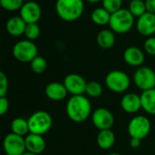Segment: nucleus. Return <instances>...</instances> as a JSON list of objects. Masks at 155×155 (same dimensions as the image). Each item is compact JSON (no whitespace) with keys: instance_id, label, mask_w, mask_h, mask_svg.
I'll return each instance as SVG.
<instances>
[{"instance_id":"23","label":"nucleus","mask_w":155,"mask_h":155,"mask_svg":"<svg viewBox=\"0 0 155 155\" xmlns=\"http://www.w3.org/2000/svg\"><path fill=\"white\" fill-rule=\"evenodd\" d=\"M11 130L13 134L20 136H26L29 132L28 121L24 118H15L11 123Z\"/></svg>"},{"instance_id":"10","label":"nucleus","mask_w":155,"mask_h":155,"mask_svg":"<svg viewBox=\"0 0 155 155\" xmlns=\"http://www.w3.org/2000/svg\"><path fill=\"white\" fill-rule=\"evenodd\" d=\"M64 84L72 95H82L85 94L87 82L78 74H69L64 79Z\"/></svg>"},{"instance_id":"13","label":"nucleus","mask_w":155,"mask_h":155,"mask_svg":"<svg viewBox=\"0 0 155 155\" xmlns=\"http://www.w3.org/2000/svg\"><path fill=\"white\" fill-rule=\"evenodd\" d=\"M135 25L136 30L141 35L145 37L153 36L155 34V14L146 12L137 18Z\"/></svg>"},{"instance_id":"20","label":"nucleus","mask_w":155,"mask_h":155,"mask_svg":"<svg viewBox=\"0 0 155 155\" xmlns=\"http://www.w3.org/2000/svg\"><path fill=\"white\" fill-rule=\"evenodd\" d=\"M96 141L98 146L102 150H109L114 146L115 143V134L111 129L103 130L99 132Z\"/></svg>"},{"instance_id":"11","label":"nucleus","mask_w":155,"mask_h":155,"mask_svg":"<svg viewBox=\"0 0 155 155\" xmlns=\"http://www.w3.org/2000/svg\"><path fill=\"white\" fill-rule=\"evenodd\" d=\"M94 125L100 131L109 130L114 124V117L112 112L106 108H97L92 114Z\"/></svg>"},{"instance_id":"9","label":"nucleus","mask_w":155,"mask_h":155,"mask_svg":"<svg viewBox=\"0 0 155 155\" xmlns=\"http://www.w3.org/2000/svg\"><path fill=\"white\" fill-rule=\"evenodd\" d=\"M3 148L6 155H22L25 151V140L15 134H8L3 141Z\"/></svg>"},{"instance_id":"26","label":"nucleus","mask_w":155,"mask_h":155,"mask_svg":"<svg viewBox=\"0 0 155 155\" xmlns=\"http://www.w3.org/2000/svg\"><path fill=\"white\" fill-rule=\"evenodd\" d=\"M30 66L35 74H43L47 68V62L43 56L37 55L30 63Z\"/></svg>"},{"instance_id":"27","label":"nucleus","mask_w":155,"mask_h":155,"mask_svg":"<svg viewBox=\"0 0 155 155\" xmlns=\"http://www.w3.org/2000/svg\"><path fill=\"white\" fill-rule=\"evenodd\" d=\"M40 33H41V30H40V26L38 25V24L33 23V24H27L24 35L25 36L27 40L34 41L39 37Z\"/></svg>"},{"instance_id":"17","label":"nucleus","mask_w":155,"mask_h":155,"mask_svg":"<svg viewBox=\"0 0 155 155\" xmlns=\"http://www.w3.org/2000/svg\"><path fill=\"white\" fill-rule=\"evenodd\" d=\"M26 25L27 24L20 15H15L7 20L5 29L11 36L18 37L25 34Z\"/></svg>"},{"instance_id":"21","label":"nucleus","mask_w":155,"mask_h":155,"mask_svg":"<svg viewBox=\"0 0 155 155\" xmlns=\"http://www.w3.org/2000/svg\"><path fill=\"white\" fill-rule=\"evenodd\" d=\"M142 109L147 114L155 115V88L143 91L141 94Z\"/></svg>"},{"instance_id":"25","label":"nucleus","mask_w":155,"mask_h":155,"mask_svg":"<svg viewBox=\"0 0 155 155\" xmlns=\"http://www.w3.org/2000/svg\"><path fill=\"white\" fill-rule=\"evenodd\" d=\"M103 86L99 82L96 81H91L87 83L86 85V90H85V94L92 97V98H98L102 95L103 94Z\"/></svg>"},{"instance_id":"15","label":"nucleus","mask_w":155,"mask_h":155,"mask_svg":"<svg viewBox=\"0 0 155 155\" xmlns=\"http://www.w3.org/2000/svg\"><path fill=\"white\" fill-rule=\"evenodd\" d=\"M121 106L127 114H135L142 109L141 95L134 93H129L121 99Z\"/></svg>"},{"instance_id":"32","label":"nucleus","mask_w":155,"mask_h":155,"mask_svg":"<svg viewBox=\"0 0 155 155\" xmlns=\"http://www.w3.org/2000/svg\"><path fill=\"white\" fill-rule=\"evenodd\" d=\"M9 109V101L6 97H0V114L5 115Z\"/></svg>"},{"instance_id":"31","label":"nucleus","mask_w":155,"mask_h":155,"mask_svg":"<svg viewBox=\"0 0 155 155\" xmlns=\"http://www.w3.org/2000/svg\"><path fill=\"white\" fill-rule=\"evenodd\" d=\"M8 91V79L4 72H0V97H5Z\"/></svg>"},{"instance_id":"33","label":"nucleus","mask_w":155,"mask_h":155,"mask_svg":"<svg viewBox=\"0 0 155 155\" xmlns=\"http://www.w3.org/2000/svg\"><path fill=\"white\" fill-rule=\"evenodd\" d=\"M144 3L147 12L155 14V0H144Z\"/></svg>"},{"instance_id":"29","label":"nucleus","mask_w":155,"mask_h":155,"mask_svg":"<svg viewBox=\"0 0 155 155\" xmlns=\"http://www.w3.org/2000/svg\"><path fill=\"white\" fill-rule=\"evenodd\" d=\"M102 4L103 7L111 14L123 8V0H103Z\"/></svg>"},{"instance_id":"12","label":"nucleus","mask_w":155,"mask_h":155,"mask_svg":"<svg viewBox=\"0 0 155 155\" xmlns=\"http://www.w3.org/2000/svg\"><path fill=\"white\" fill-rule=\"evenodd\" d=\"M19 15L25 21L26 24L37 23L42 16V9L35 1H26L19 10Z\"/></svg>"},{"instance_id":"36","label":"nucleus","mask_w":155,"mask_h":155,"mask_svg":"<svg viewBox=\"0 0 155 155\" xmlns=\"http://www.w3.org/2000/svg\"><path fill=\"white\" fill-rule=\"evenodd\" d=\"M22 155H37V154H35V153H30V152H28V151H25L24 153Z\"/></svg>"},{"instance_id":"18","label":"nucleus","mask_w":155,"mask_h":155,"mask_svg":"<svg viewBox=\"0 0 155 155\" xmlns=\"http://www.w3.org/2000/svg\"><path fill=\"white\" fill-rule=\"evenodd\" d=\"M25 140L26 151L30 153L38 155L42 153L45 149V141L43 138V135L28 134L25 136Z\"/></svg>"},{"instance_id":"8","label":"nucleus","mask_w":155,"mask_h":155,"mask_svg":"<svg viewBox=\"0 0 155 155\" xmlns=\"http://www.w3.org/2000/svg\"><path fill=\"white\" fill-rule=\"evenodd\" d=\"M134 82L143 91L153 89L155 88V72L148 66H140L134 72Z\"/></svg>"},{"instance_id":"34","label":"nucleus","mask_w":155,"mask_h":155,"mask_svg":"<svg viewBox=\"0 0 155 155\" xmlns=\"http://www.w3.org/2000/svg\"><path fill=\"white\" fill-rule=\"evenodd\" d=\"M141 142L142 140H139L137 138H131L130 140V145L134 149H137L141 146Z\"/></svg>"},{"instance_id":"14","label":"nucleus","mask_w":155,"mask_h":155,"mask_svg":"<svg viewBox=\"0 0 155 155\" xmlns=\"http://www.w3.org/2000/svg\"><path fill=\"white\" fill-rule=\"evenodd\" d=\"M124 60L131 66L140 67L145 60L144 53L137 46H129L124 52Z\"/></svg>"},{"instance_id":"28","label":"nucleus","mask_w":155,"mask_h":155,"mask_svg":"<svg viewBox=\"0 0 155 155\" xmlns=\"http://www.w3.org/2000/svg\"><path fill=\"white\" fill-rule=\"evenodd\" d=\"M24 4L25 0H0L2 8L9 12L20 10Z\"/></svg>"},{"instance_id":"19","label":"nucleus","mask_w":155,"mask_h":155,"mask_svg":"<svg viewBox=\"0 0 155 155\" xmlns=\"http://www.w3.org/2000/svg\"><path fill=\"white\" fill-rule=\"evenodd\" d=\"M115 33L111 29H103L96 36L97 45L103 49L112 48L115 44Z\"/></svg>"},{"instance_id":"2","label":"nucleus","mask_w":155,"mask_h":155,"mask_svg":"<svg viewBox=\"0 0 155 155\" xmlns=\"http://www.w3.org/2000/svg\"><path fill=\"white\" fill-rule=\"evenodd\" d=\"M54 7L60 19L65 22H74L83 15L84 2V0H56Z\"/></svg>"},{"instance_id":"24","label":"nucleus","mask_w":155,"mask_h":155,"mask_svg":"<svg viewBox=\"0 0 155 155\" xmlns=\"http://www.w3.org/2000/svg\"><path fill=\"white\" fill-rule=\"evenodd\" d=\"M128 10L134 17L137 18L147 12L144 0H131L128 5Z\"/></svg>"},{"instance_id":"4","label":"nucleus","mask_w":155,"mask_h":155,"mask_svg":"<svg viewBox=\"0 0 155 155\" xmlns=\"http://www.w3.org/2000/svg\"><path fill=\"white\" fill-rule=\"evenodd\" d=\"M28 126L30 134L44 135L52 127L53 119L51 114L46 111L35 112L28 118Z\"/></svg>"},{"instance_id":"22","label":"nucleus","mask_w":155,"mask_h":155,"mask_svg":"<svg viewBox=\"0 0 155 155\" xmlns=\"http://www.w3.org/2000/svg\"><path fill=\"white\" fill-rule=\"evenodd\" d=\"M110 18H111V13H109L104 7H97L94 9L91 13L92 22L100 26L109 25Z\"/></svg>"},{"instance_id":"5","label":"nucleus","mask_w":155,"mask_h":155,"mask_svg":"<svg viewBox=\"0 0 155 155\" xmlns=\"http://www.w3.org/2000/svg\"><path fill=\"white\" fill-rule=\"evenodd\" d=\"M12 54L18 62L31 63L38 55V48L33 41L20 40L14 45Z\"/></svg>"},{"instance_id":"30","label":"nucleus","mask_w":155,"mask_h":155,"mask_svg":"<svg viewBox=\"0 0 155 155\" xmlns=\"http://www.w3.org/2000/svg\"><path fill=\"white\" fill-rule=\"evenodd\" d=\"M143 48L146 54L149 55H155V37L150 36L147 37V39L144 42Z\"/></svg>"},{"instance_id":"37","label":"nucleus","mask_w":155,"mask_h":155,"mask_svg":"<svg viewBox=\"0 0 155 155\" xmlns=\"http://www.w3.org/2000/svg\"><path fill=\"white\" fill-rule=\"evenodd\" d=\"M108 155H122V154H120V153H109Z\"/></svg>"},{"instance_id":"6","label":"nucleus","mask_w":155,"mask_h":155,"mask_svg":"<svg viewBox=\"0 0 155 155\" xmlns=\"http://www.w3.org/2000/svg\"><path fill=\"white\" fill-rule=\"evenodd\" d=\"M107 88L117 94H121L128 90L131 84L129 75L121 70H113L109 72L104 79Z\"/></svg>"},{"instance_id":"7","label":"nucleus","mask_w":155,"mask_h":155,"mask_svg":"<svg viewBox=\"0 0 155 155\" xmlns=\"http://www.w3.org/2000/svg\"><path fill=\"white\" fill-rule=\"evenodd\" d=\"M151 132V122L143 115L134 116L128 124V134L131 138L143 140Z\"/></svg>"},{"instance_id":"35","label":"nucleus","mask_w":155,"mask_h":155,"mask_svg":"<svg viewBox=\"0 0 155 155\" xmlns=\"http://www.w3.org/2000/svg\"><path fill=\"white\" fill-rule=\"evenodd\" d=\"M86 2L90 3V4H97L99 2H102L103 0H85Z\"/></svg>"},{"instance_id":"38","label":"nucleus","mask_w":155,"mask_h":155,"mask_svg":"<svg viewBox=\"0 0 155 155\" xmlns=\"http://www.w3.org/2000/svg\"><path fill=\"white\" fill-rule=\"evenodd\" d=\"M25 1H32V0H25Z\"/></svg>"},{"instance_id":"3","label":"nucleus","mask_w":155,"mask_h":155,"mask_svg":"<svg viewBox=\"0 0 155 155\" xmlns=\"http://www.w3.org/2000/svg\"><path fill=\"white\" fill-rule=\"evenodd\" d=\"M134 23V16L131 14L128 8H121L111 14L109 26L115 34L122 35L131 31Z\"/></svg>"},{"instance_id":"16","label":"nucleus","mask_w":155,"mask_h":155,"mask_svg":"<svg viewBox=\"0 0 155 155\" xmlns=\"http://www.w3.org/2000/svg\"><path fill=\"white\" fill-rule=\"evenodd\" d=\"M45 95L52 101H62L67 96V90L64 83L52 82L48 84L45 90Z\"/></svg>"},{"instance_id":"1","label":"nucleus","mask_w":155,"mask_h":155,"mask_svg":"<svg viewBox=\"0 0 155 155\" xmlns=\"http://www.w3.org/2000/svg\"><path fill=\"white\" fill-rule=\"evenodd\" d=\"M67 116L74 123H83L88 119L92 113V105L87 97L82 95H72L65 106Z\"/></svg>"}]
</instances>
